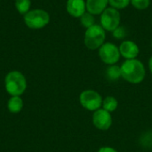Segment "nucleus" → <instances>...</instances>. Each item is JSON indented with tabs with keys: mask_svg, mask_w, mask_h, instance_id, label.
<instances>
[{
	"mask_svg": "<svg viewBox=\"0 0 152 152\" xmlns=\"http://www.w3.org/2000/svg\"><path fill=\"white\" fill-rule=\"evenodd\" d=\"M31 6L30 0H16L15 1V7L19 13L25 15L28 12H29Z\"/></svg>",
	"mask_w": 152,
	"mask_h": 152,
	"instance_id": "15",
	"label": "nucleus"
},
{
	"mask_svg": "<svg viewBox=\"0 0 152 152\" xmlns=\"http://www.w3.org/2000/svg\"><path fill=\"white\" fill-rule=\"evenodd\" d=\"M105 76L107 77L108 80L110 81H117L119 78L122 77L121 75V68L120 66H118L117 64L114 65H109V67L106 69V72H105Z\"/></svg>",
	"mask_w": 152,
	"mask_h": 152,
	"instance_id": "12",
	"label": "nucleus"
},
{
	"mask_svg": "<svg viewBox=\"0 0 152 152\" xmlns=\"http://www.w3.org/2000/svg\"><path fill=\"white\" fill-rule=\"evenodd\" d=\"M118 100L114 97V96H111V95H109V96H106L103 101H102V108L109 112H113L115 111L117 109H118Z\"/></svg>",
	"mask_w": 152,
	"mask_h": 152,
	"instance_id": "14",
	"label": "nucleus"
},
{
	"mask_svg": "<svg viewBox=\"0 0 152 152\" xmlns=\"http://www.w3.org/2000/svg\"><path fill=\"white\" fill-rule=\"evenodd\" d=\"M131 4L137 10H145L151 4V0H131Z\"/></svg>",
	"mask_w": 152,
	"mask_h": 152,
	"instance_id": "19",
	"label": "nucleus"
},
{
	"mask_svg": "<svg viewBox=\"0 0 152 152\" xmlns=\"http://www.w3.org/2000/svg\"><path fill=\"white\" fill-rule=\"evenodd\" d=\"M93 125L101 131H106L110 128L112 125L111 113L103 110L102 108L94 111L92 117Z\"/></svg>",
	"mask_w": 152,
	"mask_h": 152,
	"instance_id": "8",
	"label": "nucleus"
},
{
	"mask_svg": "<svg viewBox=\"0 0 152 152\" xmlns=\"http://www.w3.org/2000/svg\"><path fill=\"white\" fill-rule=\"evenodd\" d=\"M120 55L126 60L136 59L139 55L140 49L138 45L132 40H124L118 46Z\"/></svg>",
	"mask_w": 152,
	"mask_h": 152,
	"instance_id": "9",
	"label": "nucleus"
},
{
	"mask_svg": "<svg viewBox=\"0 0 152 152\" xmlns=\"http://www.w3.org/2000/svg\"><path fill=\"white\" fill-rule=\"evenodd\" d=\"M6 92L12 96L21 95L27 88V81L22 73L17 70L9 72L4 79Z\"/></svg>",
	"mask_w": 152,
	"mask_h": 152,
	"instance_id": "2",
	"label": "nucleus"
},
{
	"mask_svg": "<svg viewBox=\"0 0 152 152\" xmlns=\"http://www.w3.org/2000/svg\"><path fill=\"white\" fill-rule=\"evenodd\" d=\"M102 101L103 99L102 95L95 90L92 89L85 90L79 95V102L81 106L93 112L102 108Z\"/></svg>",
	"mask_w": 152,
	"mask_h": 152,
	"instance_id": "5",
	"label": "nucleus"
},
{
	"mask_svg": "<svg viewBox=\"0 0 152 152\" xmlns=\"http://www.w3.org/2000/svg\"><path fill=\"white\" fill-rule=\"evenodd\" d=\"M149 69H150L151 73L152 74V56L150 58V60H149Z\"/></svg>",
	"mask_w": 152,
	"mask_h": 152,
	"instance_id": "21",
	"label": "nucleus"
},
{
	"mask_svg": "<svg viewBox=\"0 0 152 152\" xmlns=\"http://www.w3.org/2000/svg\"><path fill=\"white\" fill-rule=\"evenodd\" d=\"M98 54L101 61L107 65L117 64L121 57L118 46L110 42L104 43L98 49Z\"/></svg>",
	"mask_w": 152,
	"mask_h": 152,
	"instance_id": "7",
	"label": "nucleus"
},
{
	"mask_svg": "<svg viewBox=\"0 0 152 152\" xmlns=\"http://www.w3.org/2000/svg\"><path fill=\"white\" fill-rule=\"evenodd\" d=\"M151 46H152V41H151Z\"/></svg>",
	"mask_w": 152,
	"mask_h": 152,
	"instance_id": "22",
	"label": "nucleus"
},
{
	"mask_svg": "<svg viewBox=\"0 0 152 152\" xmlns=\"http://www.w3.org/2000/svg\"><path fill=\"white\" fill-rule=\"evenodd\" d=\"M120 20L121 15L119 11L110 6L101 14L100 25L105 29V31L112 32L120 26Z\"/></svg>",
	"mask_w": 152,
	"mask_h": 152,
	"instance_id": "6",
	"label": "nucleus"
},
{
	"mask_svg": "<svg viewBox=\"0 0 152 152\" xmlns=\"http://www.w3.org/2000/svg\"><path fill=\"white\" fill-rule=\"evenodd\" d=\"M26 26L31 29H40L45 28L50 21L49 13L42 9H35L28 12L24 15Z\"/></svg>",
	"mask_w": 152,
	"mask_h": 152,
	"instance_id": "4",
	"label": "nucleus"
},
{
	"mask_svg": "<svg viewBox=\"0 0 152 152\" xmlns=\"http://www.w3.org/2000/svg\"><path fill=\"white\" fill-rule=\"evenodd\" d=\"M66 9L70 16L80 18L86 12V4L85 0H68Z\"/></svg>",
	"mask_w": 152,
	"mask_h": 152,
	"instance_id": "10",
	"label": "nucleus"
},
{
	"mask_svg": "<svg viewBox=\"0 0 152 152\" xmlns=\"http://www.w3.org/2000/svg\"><path fill=\"white\" fill-rule=\"evenodd\" d=\"M97 152H118L116 149L112 148V147H109V146H104L102 147L98 150Z\"/></svg>",
	"mask_w": 152,
	"mask_h": 152,
	"instance_id": "20",
	"label": "nucleus"
},
{
	"mask_svg": "<svg viewBox=\"0 0 152 152\" xmlns=\"http://www.w3.org/2000/svg\"><path fill=\"white\" fill-rule=\"evenodd\" d=\"M131 4V0H109V4L117 10L126 8Z\"/></svg>",
	"mask_w": 152,
	"mask_h": 152,
	"instance_id": "17",
	"label": "nucleus"
},
{
	"mask_svg": "<svg viewBox=\"0 0 152 152\" xmlns=\"http://www.w3.org/2000/svg\"><path fill=\"white\" fill-rule=\"evenodd\" d=\"M106 39L105 29L98 24H94L92 27L86 29L84 43L87 49L94 51L98 50L104 43Z\"/></svg>",
	"mask_w": 152,
	"mask_h": 152,
	"instance_id": "3",
	"label": "nucleus"
},
{
	"mask_svg": "<svg viewBox=\"0 0 152 152\" xmlns=\"http://www.w3.org/2000/svg\"><path fill=\"white\" fill-rule=\"evenodd\" d=\"M80 19V23L82 24V26H84L86 28H88L90 27H92L93 25L95 24V20H94V15H93L92 13L88 12L87 11L79 18Z\"/></svg>",
	"mask_w": 152,
	"mask_h": 152,
	"instance_id": "16",
	"label": "nucleus"
},
{
	"mask_svg": "<svg viewBox=\"0 0 152 152\" xmlns=\"http://www.w3.org/2000/svg\"><path fill=\"white\" fill-rule=\"evenodd\" d=\"M22 107L23 102L20 96H12L7 102V108L12 113H19L22 110Z\"/></svg>",
	"mask_w": 152,
	"mask_h": 152,
	"instance_id": "13",
	"label": "nucleus"
},
{
	"mask_svg": "<svg viewBox=\"0 0 152 152\" xmlns=\"http://www.w3.org/2000/svg\"><path fill=\"white\" fill-rule=\"evenodd\" d=\"M120 68L122 78L130 84H140L145 78L146 69L140 60H126L121 64Z\"/></svg>",
	"mask_w": 152,
	"mask_h": 152,
	"instance_id": "1",
	"label": "nucleus"
},
{
	"mask_svg": "<svg viewBox=\"0 0 152 152\" xmlns=\"http://www.w3.org/2000/svg\"><path fill=\"white\" fill-rule=\"evenodd\" d=\"M127 35V31L124 26H118L114 31H112V36L115 39L118 40H122L124 39Z\"/></svg>",
	"mask_w": 152,
	"mask_h": 152,
	"instance_id": "18",
	"label": "nucleus"
},
{
	"mask_svg": "<svg viewBox=\"0 0 152 152\" xmlns=\"http://www.w3.org/2000/svg\"><path fill=\"white\" fill-rule=\"evenodd\" d=\"M86 11L93 15H101L109 6V0H86Z\"/></svg>",
	"mask_w": 152,
	"mask_h": 152,
	"instance_id": "11",
	"label": "nucleus"
}]
</instances>
